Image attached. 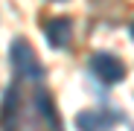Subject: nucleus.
<instances>
[{
    "label": "nucleus",
    "instance_id": "20e7f679",
    "mask_svg": "<svg viewBox=\"0 0 134 131\" xmlns=\"http://www.w3.org/2000/svg\"><path fill=\"white\" fill-rule=\"evenodd\" d=\"M117 122L114 111H82L76 117V128L79 131H108Z\"/></svg>",
    "mask_w": 134,
    "mask_h": 131
},
{
    "label": "nucleus",
    "instance_id": "39448f33",
    "mask_svg": "<svg viewBox=\"0 0 134 131\" xmlns=\"http://www.w3.org/2000/svg\"><path fill=\"white\" fill-rule=\"evenodd\" d=\"M20 117V105H18V84H9L3 93V105H0V128L12 131Z\"/></svg>",
    "mask_w": 134,
    "mask_h": 131
},
{
    "label": "nucleus",
    "instance_id": "7ed1b4c3",
    "mask_svg": "<svg viewBox=\"0 0 134 131\" xmlns=\"http://www.w3.org/2000/svg\"><path fill=\"white\" fill-rule=\"evenodd\" d=\"M44 38H47V44H50L53 50H64L67 44H70V38H73V24H70V18H64V15L50 18L47 24H44Z\"/></svg>",
    "mask_w": 134,
    "mask_h": 131
},
{
    "label": "nucleus",
    "instance_id": "f257e3e1",
    "mask_svg": "<svg viewBox=\"0 0 134 131\" xmlns=\"http://www.w3.org/2000/svg\"><path fill=\"white\" fill-rule=\"evenodd\" d=\"M9 61H12V70L20 82H41L44 79V67L32 50V44L26 38H15L12 41V50H9Z\"/></svg>",
    "mask_w": 134,
    "mask_h": 131
},
{
    "label": "nucleus",
    "instance_id": "423d86ee",
    "mask_svg": "<svg viewBox=\"0 0 134 131\" xmlns=\"http://www.w3.org/2000/svg\"><path fill=\"white\" fill-rule=\"evenodd\" d=\"M35 105H38V111H41V117L47 119V125L53 128V131H61V122H58V114H55V105H53V99H50V93L47 90H35Z\"/></svg>",
    "mask_w": 134,
    "mask_h": 131
},
{
    "label": "nucleus",
    "instance_id": "0eeeda50",
    "mask_svg": "<svg viewBox=\"0 0 134 131\" xmlns=\"http://www.w3.org/2000/svg\"><path fill=\"white\" fill-rule=\"evenodd\" d=\"M128 35H131V38H134V20H131V29H128Z\"/></svg>",
    "mask_w": 134,
    "mask_h": 131
},
{
    "label": "nucleus",
    "instance_id": "f03ea898",
    "mask_svg": "<svg viewBox=\"0 0 134 131\" xmlns=\"http://www.w3.org/2000/svg\"><path fill=\"white\" fill-rule=\"evenodd\" d=\"M87 70L102 84H120L125 79V64L117 55H111V53H93L87 58Z\"/></svg>",
    "mask_w": 134,
    "mask_h": 131
}]
</instances>
